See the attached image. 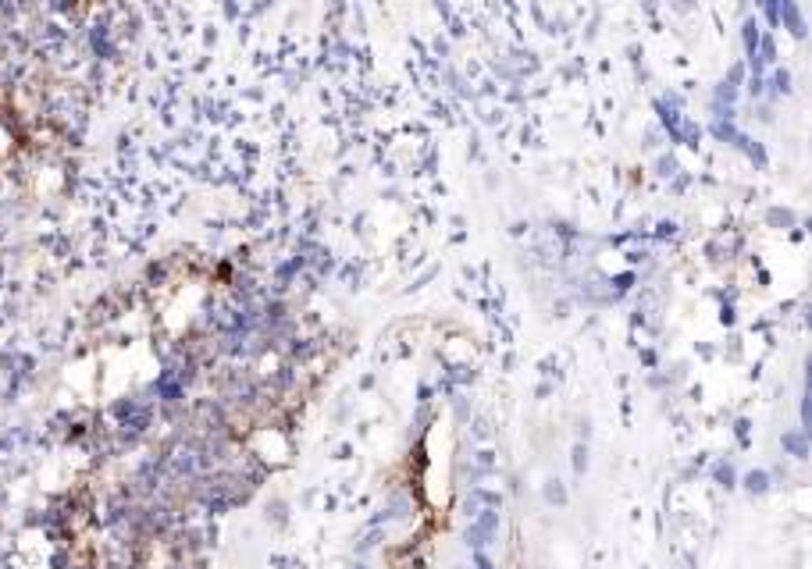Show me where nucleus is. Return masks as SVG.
<instances>
[{
  "mask_svg": "<svg viewBox=\"0 0 812 569\" xmlns=\"http://www.w3.org/2000/svg\"><path fill=\"white\" fill-rule=\"evenodd\" d=\"M748 484H752V491H762V488H766V477L759 473V477H752V480H748Z\"/></svg>",
  "mask_w": 812,
  "mask_h": 569,
  "instance_id": "f257e3e1",
  "label": "nucleus"
}]
</instances>
